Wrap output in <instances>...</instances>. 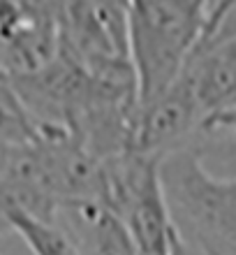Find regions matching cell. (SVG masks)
Returning a JSON list of instances; mask_svg holds the SVG:
<instances>
[{"label": "cell", "mask_w": 236, "mask_h": 255, "mask_svg": "<svg viewBox=\"0 0 236 255\" xmlns=\"http://www.w3.org/2000/svg\"><path fill=\"white\" fill-rule=\"evenodd\" d=\"M209 33V0H128V58L137 112L174 86Z\"/></svg>", "instance_id": "1"}, {"label": "cell", "mask_w": 236, "mask_h": 255, "mask_svg": "<svg viewBox=\"0 0 236 255\" xmlns=\"http://www.w3.org/2000/svg\"><path fill=\"white\" fill-rule=\"evenodd\" d=\"M162 183L195 255H236V174H213L195 148H185L162 160Z\"/></svg>", "instance_id": "2"}, {"label": "cell", "mask_w": 236, "mask_h": 255, "mask_svg": "<svg viewBox=\"0 0 236 255\" xmlns=\"http://www.w3.org/2000/svg\"><path fill=\"white\" fill-rule=\"evenodd\" d=\"M104 204L125 223L139 255H171L178 230L160 158L130 148L104 162Z\"/></svg>", "instance_id": "3"}, {"label": "cell", "mask_w": 236, "mask_h": 255, "mask_svg": "<svg viewBox=\"0 0 236 255\" xmlns=\"http://www.w3.org/2000/svg\"><path fill=\"white\" fill-rule=\"evenodd\" d=\"M204 114L190 91L185 77H178L174 86L151 107L137 112L135 146L142 153L164 160L167 155L185 151L195 134H202Z\"/></svg>", "instance_id": "4"}, {"label": "cell", "mask_w": 236, "mask_h": 255, "mask_svg": "<svg viewBox=\"0 0 236 255\" xmlns=\"http://www.w3.org/2000/svg\"><path fill=\"white\" fill-rule=\"evenodd\" d=\"M204 121L236 107V40L204 44L183 70Z\"/></svg>", "instance_id": "5"}, {"label": "cell", "mask_w": 236, "mask_h": 255, "mask_svg": "<svg viewBox=\"0 0 236 255\" xmlns=\"http://www.w3.org/2000/svg\"><path fill=\"white\" fill-rule=\"evenodd\" d=\"M81 255H139L125 223L104 202H75L56 214Z\"/></svg>", "instance_id": "6"}, {"label": "cell", "mask_w": 236, "mask_h": 255, "mask_svg": "<svg viewBox=\"0 0 236 255\" xmlns=\"http://www.w3.org/2000/svg\"><path fill=\"white\" fill-rule=\"evenodd\" d=\"M7 225L26 242L33 255H81L72 235L58 221L40 218L19 207H9Z\"/></svg>", "instance_id": "7"}, {"label": "cell", "mask_w": 236, "mask_h": 255, "mask_svg": "<svg viewBox=\"0 0 236 255\" xmlns=\"http://www.w3.org/2000/svg\"><path fill=\"white\" fill-rule=\"evenodd\" d=\"M227 40H236V2L230 12L225 14V19L220 21V26L213 30V35H211L204 44H220V42H227Z\"/></svg>", "instance_id": "8"}, {"label": "cell", "mask_w": 236, "mask_h": 255, "mask_svg": "<svg viewBox=\"0 0 236 255\" xmlns=\"http://www.w3.org/2000/svg\"><path fill=\"white\" fill-rule=\"evenodd\" d=\"M236 0H209V33H206V40H209L213 30L220 26V21L225 19V14L234 7Z\"/></svg>", "instance_id": "9"}]
</instances>
